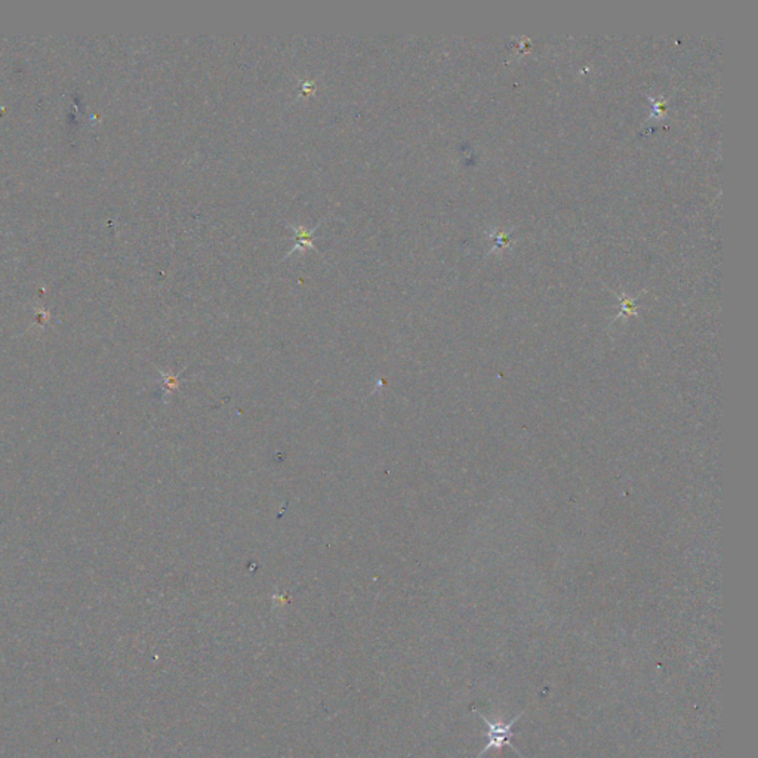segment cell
Instances as JSON below:
<instances>
[{
  "mask_svg": "<svg viewBox=\"0 0 758 758\" xmlns=\"http://www.w3.org/2000/svg\"><path fill=\"white\" fill-rule=\"evenodd\" d=\"M476 713L480 716L483 723H485L487 730H489V732H487V738H489V741H487L486 746L483 748L482 753L478 754V758H482V755L486 754L487 751L501 750L504 746H510V748H513V750H514L520 757L524 758V755L522 754V751L517 750V748H515V746L512 744L513 736L517 735L513 732V727H514L515 723L519 721V718L523 716V713L517 714V716H515L513 720L508 721V723H503L501 718L491 720V718L486 717L485 714L478 713V711H476Z\"/></svg>",
  "mask_w": 758,
  "mask_h": 758,
  "instance_id": "1",
  "label": "cell"
}]
</instances>
